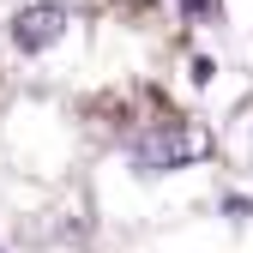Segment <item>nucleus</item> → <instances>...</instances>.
I'll use <instances>...</instances> for the list:
<instances>
[{
    "label": "nucleus",
    "instance_id": "nucleus-1",
    "mask_svg": "<svg viewBox=\"0 0 253 253\" xmlns=\"http://www.w3.org/2000/svg\"><path fill=\"white\" fill-rule=\"evenodd\" d=\"M133 157L145 169H187V163H205L211 157V133L193 121H175V126H157L133 145Z\"/></svg>",
    "mask_w": 253,
    "mask_h": 253
},
{
    "label": "nucleus",
    "instance_id": "nucleus-2",
    "mask_svg": "<svg viewBox=\"0 0 253 253\" xmlns=\"http://www.w3.org/2000/svg\"><path fill=\"white\" fill-rule=\"evenodd\" d=\"M60 37H67V6H54V0H30V6L12 18V42H18L24 54H42V48H54Z\"/></svg>",
    "mask_w": 253,
    "mask_h": 253
},
{
    "label": "nucleus",
    "instance_id": "nucleus-3",
    "mask_svg": "<svg viewBox=\"0 0 253 253\" xmlns=\"http://www.w3.org/2000/svg\"><path fill=\"white\" fill-rule=\"evenodd\" d=\"M187 18H223V0H181Z\"/></svg>",
    "mask_w": 253,
    "mask_h": 253
}]
</instances>
